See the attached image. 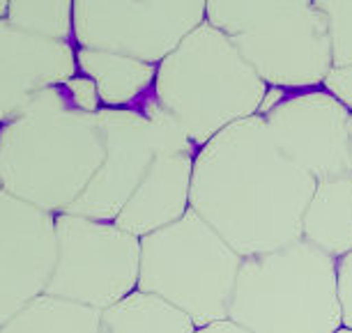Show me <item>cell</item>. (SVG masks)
<instances>
[{
  "mask_svg": "<svg viewBox=\"0 0 352 333\" xmlns=\"http://www.w3.org/2000/svg\"><path fill=\"white\" fill-rule=\"evenodd\" d=\"M56 216L0 189V326L46 295L58 257Z\"/></svg>",
  "mask_w": 352,
  "mask_h": 333,
  "instance_id": "8fae6325",
  "label": "cell"
},
{
  "mask_svg": "<svg viewBox=\"0 0 352 333\" xmlns=\"http://www.w3.org/2000/svg\"><path fill=\"white\" fill-rule=\"evenodd\" d=\"M258 115L276 148L316 182L352 175V113L324 88H270Z\"/></svg>",
  "mask_w": 352,
  "mask_h": 333,
  "instance_id": "30bf717a",
  "label": "cell"
},
{
  "mask_svg": "<svg viewBox=\"0 0 352 333\" xmlns=\"http://www.w3.org/2000/svg\"><path fill=\"white\" fill-rule=\"evenodd\" d=\"M5 14H8V3H0V21L5 19Z\"/></svg>",
  "mask_w": 352,
  "mask_h": 333,
  "instance_id": "603a6c76",
  "label": "cell"
},
{
  "mask_svg": "<svg viewBox=\"0 0 352 333\" xmlns=\"http://www.w3.org/2000/svg\"><path fill=\"white\" fill-rule=\"evenodd\" d=\"M95 83L76 74L51 85L0 124V189L65 214L104 161Z\"/></svg>",
  "mask_w": 352,
  "mask_h": 333,
  "instance_id": "7a4b0ae2",
  "label": "cell"
},
{
  "mask_svg": "<svg viewBox=\"0 0 352 333\" xmlns=\"http://www.w3.org/2000/svg\"><path fill=\"white\" fill-rule=\"evenodd\" d=\"M205 21L230 39L267 88H322L331 71L327 19L309 0H208Z\"/></svg>",
  "mask_w": 352,
  "mask_h": 333,
  "instance_id": "5b68a950",
  "label": "cell"
},
{
  "mask_svg": "<svg viewBox=\"0 0 352 333\" xmlns=\"http://www.w3.org/2000/svg\"><path fill=\"white\" fill-rule=\"evenodd\" d=\"M58 257L46 295L109 310L138 290L141 239L116 223L58 214Z\"/></svg>",
  "mask_w": 352,
  "mask_h": 333,
  "instance_id": "ba28073f",
  "label": "cell"
},
{
  "mask_svg": "<svg viewBox=\"0 0 352 333\" xmlns=\"http://www.w3.org/2000/svg\"><path fill=\"white\" fill-rule=\"evenodd\" d=\"M240 266L242 257L189 209L141 239L138 292L162 299L201 329L228 319Z\"/></svg>",
  "mask_w": 352,
  "mask_h": 333,
  "instance_id": "8992f818",
  "label": "cell"
},
{
  "mask_svg": "<svg viewBox=\"0 0 352 333\" xmlns=\"http://www.w3.org/2000/svg\"><path fill=\"white\" fill-rule=\"evenodd\" d=\"M350 133H352V119H350Z\"/></svg>",
  "mask_w": 352,
  "mask_h": 333,
  "instance_id": "d4e9b609",
  "label": "cell"
},
{
  "mask_svg": "<svg viewBox=\"0 0 352 333\" xmlns=\"http://www.w3.org/2000/svg\"><path fill=\"white\" fill-rule=\"evenodd\" d=\"M228 319L249 333H336V260L304 239L244 257Z\"/></svg>",
  "mask_w": 352,
  "mask_h": 333,
  "instance_id": "277c9868",
  "label": "cell"
},
{
  "mask_svg": "<svg viewBox=\"0 0 352 333\" xmlns=\"http://www.w3.org/2000/svg\"><path fill=\"white\" fill-rule=\"evenodd\" d=\"M196 150L162 152L113 223L138 239L180 221L189 211Z\"/></svg>",
  "mask_w": 352,
  "mask_h": 333,
  "instance_id": "4fadbf2b",
  "label": "cell"
},
{
  "mask_svg": "<svg viewBox=\"0 0 352 333\" xmlns=\"http://www.w3.org/2000/svg\"><path fill=\"white\" fill-rule=\"evenodd\" d=\"M97 119L104 136V161L65 214L113 223L162 152L196 148L155 95L136 108H102Z\"/></svg>",
  "mask_w": 352,
  "mask_h": 333,
  "instance_id": "52a82bcc",
  "label": "cell"
},
{
  "mask_svg": "<svg viewBox=\"0 0 352 333\" xmlns=\"http://www.w3.org/2000/svg\"><path fill=\"white\" fill-rule=\"evenodd\" d=\"M327 19L331 67L352 65V0H316Z\"/></svg>",
  "mask_w": 352,
  "mask_h": 333,
  "instance_id": "d6986e66",
  "label": "cell"
},
{
  "mask_svg": "<svg viewBox=\"0 0 352 333\" xmlns=\"http://www.w3.org/2000/svg\"><path fill=\"white\" fill-rule=\"evenodd\" d=\"M78 74L76 44L58 42L0 21V124L51 85Z\"/></svg>",
  "mask_w": 352,
  "mask_h": 333,
  "instance_id": "7c38bea8",
  "label": "cell"
},
{
  "mask_svg": "<svg viewBox=\"0 0 352 333\" xmlns=\"http://www.w3.org/2000/svg\"><path fill=\"white\" fill-rule=\"evenodd\" d=\"M196 333H249L240 329L237 324H232L230 319H223V322H217V324H210V326H201L196 329Z\"/></svg>",
  "mask_w": 352,
  "mask_h": 333,
  "instance_id": "7402d4cb",
  "label": "cell"
},
{
  "mask_svg": "<svg viewBox=\"0 0 352 333\" xmlns=\"http://www.w3.org/2000/svg\"><path fill=\"white\" fill-rule=\"evenodd\" d=\"M5 19L21 30L74 44V3H8Z\"/></svg>",
  "mask_w": 352,
  "mask_h": 333,
  "instance_id": "ac0fdd59",
  "label": "cell"
},
{
  "mask_svg": "<svg viewBox=\"0 0 352 333\" xmlns=\"http://www.w3.org/2000/svg\"><path fill=\"white\" fill-rule=\"evenodd\" d=\"M102 329L104 333H196L187 315L138 290L102 312Z\"/></svg>",
  "mask_w": 352,
  "mask_h": 333,
  "instance_id": "e0dca14e",
  "label": "cell"
},
{
  "mask_svg": "<svg viewBox=\"0 0 352 333\" xmlns=\"http://www.w3.org/2000/svg\"><path fill=\"white\" fill-rule=\"evenodd\" d=\"M322 88L336 97L345 108L352 113V65L348 67H331V71L324 78Z\"/></svg>",
  "mask_w": 352,
  "mask_h": 333,
  "instance_id": "44dd1931",
  "label": "cell"
},
{
  "mask_svg": "<svg viewBox=\"0 0 352 333\" xmlns=\"http://www.w3.org/2000/svg\"><path fill=\"white\" fill-rule=\"evenodd\" d=\"M336 333H352V329H345V326H341V329H338Z\"/></svg>",
  "mask_w": 352,
  "mask_h": 333,
  "instance_id": "cb8c5ba5",
  "label": "cell"
},
{
  "mask_svg": "<svg viewBox=\"0 0 352 333\" xmlns=\"http://www.w3.org/2000/svg\"><path fill=\"white\" fill-rule=\"evenodd\" d=\"M208 0L164 3H74L76 49L104 51L159 65L205 23Z\"/></svg>",
  "mask_w": 352,
  "mask_h": 333,
  "instance_id": "9c48e42d",
  "label": "cell"
},
{
  "mask_svg": "<svg viewBox=\"0 0 352 333\" xmlns=\"http://www.w3.org/2000/svg\"><path fill=\"white\" fill-rule=\"evenodd\" d=\"M302 239L334 260L352 253V175L316 184L302 216Z\"/></svg>",
  "mask_w": 352,
  "mask_h": 333,
  "instance_id": "9a60e30c",
  "label": "cell"
},
{
  "mask_svg": "<svg viewBox=\"0 0 352 333\" xmlns=\"http://www.w3.org/2000/svg\"><path fill=\"white\" fill-rule=\"evenodd\" d=\"M338 306H341V324L352 329V253L336 260Z\"/></svg>",
  "mask_w": 352,
  "mask_h": 333,
  "instance_id": "ffe728a7",
  "label": "cell"
},
{
  "mask_svg": "<svg viewBox=\"0 0 352 333\" xmlns=\"http://www.w3.org/2000/svg\"><path fill=\"white\" fill-rule=\"evenodd\" d=\"M78 74L95 83L102 108H136L155 95L157 65L116 53L76 49Z\"/></svg>",
  "mask_w": 352,
  "mask_h": 333,
  "instance_id": "5bb4252c",
  "label": "cell"
},
{
  "mask_svg": "<svg viewBox=\"0 0 352 333\" xmlns=\"http://www.w3.org/2000/svg\"><path fill=\"white\" fill-rule=\"evenodd\" d=\"M267 85L208 21L157 65L155 97L198 150L230 124L261 113Z\"/></svg>",
  "mask_w": 352,
  "mask_h": 333,
  "instance_id": "3957f363",
  "label": "cell"
},
{
  "mask_svg": "<svg viewBox=\"0 0 352 333\" xmlns=\"http://www.w3.org/2000/svg\"><path fill=\"white\" fill-rule=\"evenodd\" d=\"M0 333H104L102 310L42 295L0 326Z\"/></svg>",
  "mask_w": 352,
  "mask_h": 333,
  "instance_id": "2e32d148",
  "label": "cell"
},
{
  "mask_svg": "<svg viewBox=\"0 0 352 333\" xmlns=\"http://www.w3.org/2000/svg\"><path fill=\"white\" fill-rule=\"evenodd\" d=\"M316 184L254 115L196 150L189 209L242 260L265 255L302 239V216Z\"/></svg>",
  "mask_w": 352,
  "mask_h": 333,
  "instance_id": "6da1fadb",
  "label": "cell"
}]
</instances>
